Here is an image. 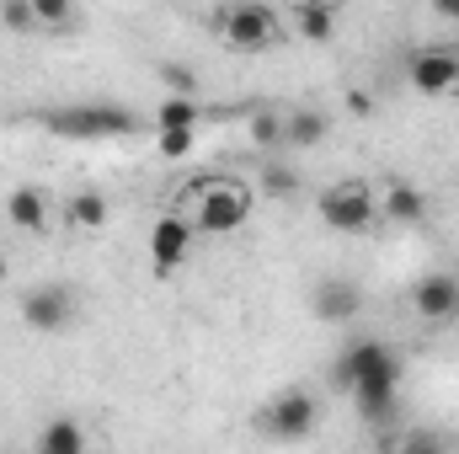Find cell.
<instances>
[{
    "instance_id": "1",
    "label": "cell",
    "mask_w": 459,
    "mask_h": 454,
    "mask_svg": "<svg viewBox=\"0 0 459 454\" xmlns=\"http://www.w3.org/2000/svg\"><path fill=\"white\" fill-rule=\"evenodd\" d=\"M251 188L246 182H235V177H209V182H198L193 188V230H204V235H230V230H240L251 220Z\"/></svg>"
},
{
    "instance_id": "2",
    "label": "cell",
    "mask_w": 459,
    "mask_h": 454,
    "mask_svg": "<svg viewBox=\"0 0 459 454\" xmlns=\"http://www.w3.org/2000/svg\"><path fill=\"white\" fill-rule=\"evenodd\" d=\"M316 214H321V225L337 230V235H368L374 220H379V198H374L368 182L347 177V182H332V188L316 198Z\"/></svg>"
},
{
    "instance_id": "3",
    "label": "cell",
    "mask_w": 459,
    "mask_h": 454,
    "mask_svg": "<svg viewBox=\"0 0 459 454\" xmlns=\"http://www.w3.org/2000/svg\"><path fill=\"white\" fill-rule=\"evenodd\" d=\"M48 134H65V139H123L139 128V118L128 108H113V102H86V108H59V113L43 118Z\"/></svg>"
},
{
    "instance_id": "4",
    "label": "cell",
    "mask_w": 459,
    "mask_h": 454,
    "mask_svg": "<svg viewBox=\"0 0 459 454\" xmlns=\"http://www.w3.org/2000/svg\"><path fill=\"white\" fill-rule=\"evenodd\" d=\"M262 433L267 439H278V444H299V439H310L316 433V423H321V406H316V396L310 390H283V396H273L267 406H262Z\"/></svg>"
},
{
    "instance_id": "5",
    "label": "cell",
    "mask_w": 459,
    "mask_h": 454,
    "mask_svg": "<svg viewBox=\"0 0 459 454\" xmlns=\"http://www.w3.org/2000/svg\"><path fill=\"white\" fill-rule=\"evenodd\" d=\"M220 38L230 48H240V54H256V48H267L278 38V16L262 0H235L225 11V22H220Z\"/></svg>"
},
{
    "instance_id": "6",
    "label": "cell",
    "mask_w": 459,
    "mask_h": 454,
    "mask_svg": "<svg viewBox=\"0 0 459 454\" xmlns=\"http://www.w3.org/2000/svg\"><path fill=\"white\" fill-rule=\"evenodd\" d=\"M22 321H27L32 332H43V337L70 332V327H75V294H70V284H38V289H27Z\"/></svg>"
},
{
    "instance_id": "7",
    "label": "cell",
    "mask_w": 459,
    "mask_h": 454,
    "mask_svg": "<svg viewBox=\"0 0 459 454\" xmlns=\"http://www.w3.org/2000/svg\"><path fill=\"white\" fill-rule=\"evenodd\" d=\"M406 81H411L422 97H449V92H459V48H449V43L417 48V54L406 59Z\"/></svg>"
},
{
    "instance_id": "8",
    "label": "cell",
    "mask_w": 459,
    "mask_h": 454,
    "mask_svg": "<svg viewBox=\"0 0 459 454\" xmlns=\"http://www.w3.org/2000/svg\"><path fill=\"white\" fill-rule=\"evenodd\" d=\"M347 396H352V406H358V417H363V423L385 428V423L395 417L401 369H379V374H363V380H352V385H347Z\"/></svg>"
},
{
    "instance_id": "9",
    "label": "cell",
    "mask_w": 459,
    "mask_h": 454,
    "mask_svg": "<svg viewBox=\"0 0 459 454\" xmlns=\"http://www.w3.org/2000/svg\"><path fill=\"white\" fill-rule=\"evenodd\" d=\"M193 220L187 214H160L155 230H150V262H155V273L166 278V273H177L182 262H187V251H193Z\"/></svg>"
},
{
    "instance_id": "10",
    "label": "cell",
    "mask_w": 459,
    "mask_h": 454,
    "mask_svg": "<svg viewBox=\"0 0 459 454\" xmlns=\"http://www.w3.org/2000/svg\"><path fill=\"white\" fill-rule=\"evenodd\" d=\"M411 310L428 321V327H449L459 316V278L455 273H428L411 284Z\"/></svg>"
},
{
    "instance_id": "11",
    "label": "cell",
    "mask_w": 459,
    "mask_h": 454,
    "mask_svg": "<svg viewBox=\"0 0 459 454\" xmlns=\"http://www.w3.org/2000/svg\"><path fill=\"white\" fill-rule=\"evenodd\" d=\"M379 369H401V358L390 353V342H379V337H358V342H347L342 347V358H337V385H352V380H363V374H379Z\"/></svg>"
},
{
    "instance_id": "12",
    "label": "cell",
    "mask_w": 459,
    "mask_h": 454,
    "mask_svg": "<svg viewBox=\"0 0 459 454\" xmlns=\"http://www.w3.org/2000/svg\"><path fill=\"white\" fill-rule=\"evenodd\" d=\"M316 321H326V327H347V321H358V310H363V294H358V284H347V278H326V284H316Z\"/></svg>"
},
{
    "instance_id": "13",
    "label": "cell",
    "mask_w": 459,
    "mask_h": 454,
    "mask_svg": "<svg viewBox=\"0 0 459 454\" xmlns=\"http://www.w3.org/2000/svg\"><path fill=\"white\" fill-rule=\"evenodd\" d=\"M379 214H385L390 225H422L428 198H422V188H411V182H390V188L379 193Z\"/></svg>"
},
{
    "instance_id": "14",
    "label": "cell",
    "mask_w": 459,
    "mask_h": 454,
    "mask_svg": "<svg viewBox=\"0 0 459 454\" xmlns=\"http://www.w3.org/2000/svg\"><path fill=\"white\" fill-rule=\"evenodd\" d=\"M5 220L16 230H27V235H43L48 230V193L43 188H16L5 198Z\"/></svg>"
},
{
    "instance_id": "15",
    "label": "cell",
    "mask_w": 459,
    "mask_h": 454,
    "mask_svg": "<svg viewBox=\"0 0 459 454\" xmlns=\"http://www.w3.org/2000/svg\"><path fill=\"white\" fill-rule=\"evenodd\" d=\"M283 128H289V150H310V144H321V139L332 134V123H326V113H316V108L283 113Z\"/></svg>"
},
{
    "instance_id": "16",
    "label": "cell",
    "mask_w": 459,
    "mask_h": 454,
    "mask_svg": "<svg viewBox=\"0 0 459 454\" xmlns=\"http://www.w3.org/2000/svg\"><path fill=\"white\" fill-rule=\"evenodd\" d=\"M81 450H86V428L75 417H54L38 433V454H81Z\"/></svg>"
},
{
    "instance_id": "17",
    "label": "cell",
    "mask_w": 459,
    "mask_h": 454,
    "mask_svg": "<svg viewBox=\"0 0 459 454\" xmlns=\"http://www.w3.org/2000/svg\"><path fill=\"white\" fill-rule=\"evenodd\" d=\"M294 32L305 43H332L337 38V11L332 5H299L294 11Z\"/></svg>"
},
{
    "instance_id": "18",
    "label": "cell",
    "mask_w": 459,
    "mask_h": 454,
    "mask_svg": "<svg viewBox=\"0 0 459 454\" xmlns=\"http://www.w3.org/2000/svg\"><path fill=\"white\" fill-rule=\"evenodd\" d=\"M198 118H204L198 97H187V92H171V97L155 108V128H198Z\"/></svg>"
},
{
    "instance_id": "19",
    "label": "cell",
    "mask_w": 459,
    "mask_h": 454,
    "mask_svg": "<svg viewBox=\"0 0 459 454\" xmlns=\"http://www.w3.org/2000/svg\"><path fill=\"white\" fill-rule=\"evenodd\" d=\"M65 214H70V225H75V230H102L108 220H113L108 198H102V193H91V188H86V193H75Z\"/></svg>"
},
{
    "instance_id": "20",
    "label": "cell",
    "mask_w": 459,
    "mask_h": 454,
    "mask_svg": "<svg viewBox=\"0 0 459 454\" xmlns=\"http://www.w3.org/2000/svg\"><path fill=\"white\" fill-rule=\"evenodd\" d=\"M251 144H256V150H267V155H273V150H289L283 113H273V108H267V113H251Z\"/></svg>"
},
{
    "instance_id": "21",
    "label": "cell",
    "mask_w": 459,
    "mask_h": 454,
    "mask_svg": "<svg viewBox=\"0 0 459 454\" xmlns=\"http://www.w3.org/2000/svg\"><path fill=\"white\" fill-rule=\"evenodd\" d=\"M32 11H38L43 32H75V22H81L75 0H32Z\"/></svg>"
},
{
    "instance_id": "22",
    "label": "cell",
    "mask_w": 459,
    "mask_h": 454,
    "mask_svg": "<svg viewBox=\"0 0 459 454\" xmlns=\"http://www.w3.org/2000/svg\"><path fill=\"white\" fill-rule=\"evenodd\" d=\"M262 193L267 198H299V171L283 166V161H267L262 166Z\"/></svg>"
},
{
    "instance_id": "23",
    "label": "cell",
    "mask_w": 459,
    "mask_h": 454,
    "mask_svg": "<svg viewBox=\"0 0 459 454\" xmlns=\"http://www.w3.org/2000/svg\"><path fill=\"white\" fill-rule=\"evenodd\" d=\"M0 27H11V32H43L32 0H0Z\"/></svg>"
},
{
    "instance_id": "24",
    "label": "cell",
    "mask_w": 459,
    "mask_h": 454,
    "mask_svg": "<svg viewBox=\"0 0 459 454\" xmlns=\"http://www.w3.org/2000/svg\"><path fill=\"white\" fill-rule=\"evenodd\" d=\"M160 155H166V161L193 155V128H160Z\"/></svg>"
},
{
    "instance_id": "25",
    "label": "cell",
    "mask_w": 459,
    "mask_h": 454,
    "mask_svg": "<svg viewBox=\"0 0 459 454\" xmlns=\"http://www.w3.org/2000/svg\"><path fill=\"white\" fill-rule=\"evenodd\" d=\"M160 81H166L171 92H187V97H198V75H193L187 65H160Z\"/></svg>"
},
{
    "instance_id": "26",
    "label": "cell",
    "mask_w": 459,
    "mask_h": 454,
    "mask_svg": "<svg viewBox=\"0 0 459 454\" xmlns=\"http://www.w3.org/2000/svg\"><path fill=\"white\" fill-rule=\"evenodd\" d=\"M347 113L374 118V92H347Z\"/></svg>"
},
{
    "instance_id": "27",
    "label": "cell",
    "mask_w": 459,
    "mask_h": 454,
    "mask_svg": "<svg viewBox=\"0 0 459 454\" xmlns=\"http://www.w3.org/2000/svg\"><path fill=\"white\" fill-rule=\"evenodd\" d=\"M433 11H438L444 22H459V0H433Z\"/></svg>"
},
{
    "instance_id": "28",
    "label": "cell",
    "mask_w": 459,
    "mask_h": 454,
    "mask_svg": "<svg viewBox=\"0 0 459 454\" xmlns=\"http://www.w3.org/2000/svg\"><path fill=\"white\" fill-rule=\"evenodd\" d=\"M294 5H337V0H294Z\"/></svg>"
},
{
    "instance_id": "29",
    "label": "cell",
    "mask_w": 459,
    "mask_h": 454,
    "mask_svg": "<svg viewBox=\"0 0 459 454\" xmlns=\"http://www.w3.org/2000/svg\"><path fill=\"white\" fill-rule=\"evenodd\" d=\"M5 273H11V262H5V257H0V284H5Z\"/></svg>"
}]
</instances>
